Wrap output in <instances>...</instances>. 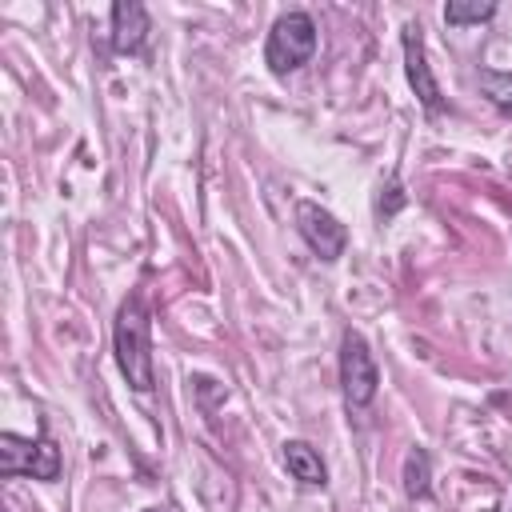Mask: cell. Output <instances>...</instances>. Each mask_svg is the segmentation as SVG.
<instances>
[{
    "instance_id": "1",
    "label": "cell",
    "mask_w": 512,
    "mask_h": 512,
    "mask_svg": "<svg viewBox=\"0 0 512 512\" xmlns=\"http://www.w3.org/2000/svg\"><path fill=\"white\" fill-rule=\"evenodd\" d=\"M112 348H116V364H120L128 388L152 392V384H156V372H152V320H148V308H144L140 292H132L116 312Z\"/></svg>"
},
{
    "instance_id": "2",
    "label": "cell",
    "mask_w": 512,
    "mask_h": 512,
    "mask_svg": "<svg viewBox=\"0 0 512 512\" xmlns=\"http://www.w3.org/2000/svg\"><path fill=\"white\" fill-rule=\"evenodd\" d=\"M312 52H316V20L308 12H300V8L276 16V24L268 28V40H264V64H268V72L288 76L300 64H308Z\"/></svg>"
},
{
    "instance_id": "3",
    "label": "cell",
    "mask_w": 512,
    "mask_h": 512,
    "mask_svg": "<svg viewBox=\"0 0 512 512\" xmlns=\"http://www.w3.org/2000/svg\"><path fill=\"white\" fill-rule=\"evenodd\" d=\"M0 472L4 476L56 480L60 476V448L48 432H40L36 440H24L16 432H0Z\"/></svg>"
},
{
    "instance_id": "4",
    "label": "cell",
    "mask_w": 512,
    "mask_h": 512,
    "mask_svg": "<svg viewBox=\"0 0 512 512\" xmlns=\"http://www.w3.org/2000/svg\"><path fill=\"white\" fill-rule=\"evenodd\" d=\"M340 388H344L348 408H368L380 388V372L368 352V340L352 328L340 336Z\"/></svg>"
},
{
    "instance_id": "5",
    "label": "cell",
    "mask_w": 512,
    "mask_h": 512,
    "mask_svg": "<svg viewBox=\"0 0 512 512\" xmlns=\"http://www.w3.org/2000/svg\"><path fill=\"white\" fill-rule=\"evenodd\" d=\"M296 232L320 260H340L344 248H348V228L328 208H320L316 200H300L296 204Z\"/></svg>"
},
{
    "instance_id": "6",
    "label": "cell",
    "mask_w": 512,
    "mask_h": 512,
    "mask_svg": "<svg viewBox=\"0 0 512 512\" xmlns=\"http://www.w3.org/2000/svg\"><path fill=\"white\" fill-rule=\"evenodd\" d=\"M404 72H408V84L416 92V100L424 104V112H440L444 108V96H440V84L428 68V56H424V36H420V24H404Z\"/></svg>"
},
{
    "instance_id": "7",
    "label": "cell",
    "mask_w": 512,
    "mask_h": 512,
    "mask_svg": "<svg viewBox=\"0 0 512 512\" xmlns=\"http://www.w3.org/2000/svg\"><path fill=\"white\" fill-rule=\"evenodd\" d=\"M148 32H152V24H148L144 4H136V0L112 4V48H116V52H124V56L144 52Z\"/></svg>"
},
{
    "instance_id": "8",
    "label": "cell",
    "mask_w": 512,
    "mask_h": 512,
    "mask_svg": "<svg viewBox=\"0 0 512 512\" xmlns=\"http://www.w3.org/2000/svg\"><path fill=\"white\" fill-rule=\"evenodd\" d=\"M284 468L292 480L308 484V488H324L328 484V468L320 460V452L308 440H284Z\"/></svg>"
},
{
    "instance_id": "9",
    "label": "cell",
    "mask_w": 512,
    "mask_h": 512,
    "mask_svg": "<svg viewBox=\"0 0 512 512\" xmlns=\"http://www.w3.org/2000/svg\"><path fill=\"white\" fill-rule=\"evenodd\" d=\"M496 16V4L492 0H448L444 4V24L452 28H464V24H480V20H492Z\"/></svg>"
},
{
    "instance_id": "10",
    "label": "cell",
    "mask_w": 512,
    "mask_h": 512,
    "mask_svg": "<svg viewBox=\"0 0 512 512\" xmlns=\"http://www.w3.org/2000/svg\"><path fill=\"white\" fill-rule=\"evenodd\" d=\"M404 492L412 500H424L428 496V452L424 448H412L404 456Z\"/></svg>"
},
{
    "instance_id": "11",
    "label": "cell",
    "mask_w": 512,
    "mask_h": 512,
    "mask_svg": "<svg viewBox=\"0 0 512 512\" xmlns=\"http://www.w3.org/2000/svg\"><path fill=\"white\" fill-rule=\"evenodd\" d=\"M480 88H484V96H488L500 112H512V72L480 68Z\"/></svg>"
}]
</instances>
